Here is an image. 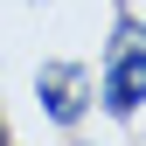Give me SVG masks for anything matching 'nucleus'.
Wrapping results in <instances>:
<instances>
[{
  "label": "nucleus",
  "instance_id": "obj_1",
  "mask_svg": "<svg viewBox=\"0 0 146 146\" xmlns=\"http://www.w3.org/2000/svg\"><path fill=\"white\" fill-rule=\"evenodd\" d=\"M98 104L111 118H132L146 104V21L118 14L111 21V49H104V77H98Z\"/></svg>",
  "mask_w": 146,
  "mask_h": 146
},
{
  "label": "nucleus",
  "instance_id": "obj_2",
  "mask_svg": "<svg viewBox=\"0 0 146 146\" xmlns=\"http://www.w3.org/2000/svg\"><path fill=\"white\" fill-rule=\"evenodd\" d=\"M35 98H42V111L56 118V125H84L90 111V70L84 63H42V77H35Z\"/></svg>",
  "mask_w": 146,
  "mask_h": 146
},
{
  "label": "nucleus",
  "instance_id": "obj_3",
  "mask_svg": "<svg viewBox=\"0 0 146 146\" xmlns=\"http://www.w3.org/2000/svg\"><path fill=\"white\" fill-rule=\"evenodd\" d=\"M0 146H7V125H0Z\"/></svg>",
  "mask_w": 146,
  "mask_h": 146
}]
</instances>
